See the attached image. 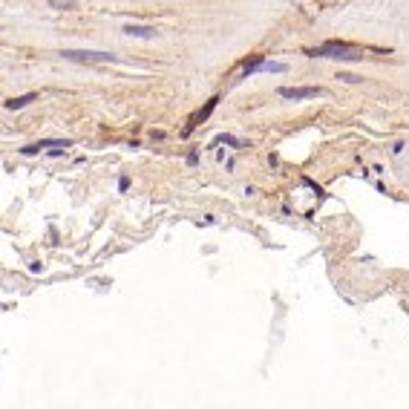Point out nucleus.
<instances>
[{
	"instance_id": "obj_3",
	"label": "nucleus",
	"mask_w": 409,
	"mask_h": 409,
	"mask_svg": "<svg viewBox=\"0 0 409 409\" xmlns=\"http://www.w3.org/2000/svg\"><path fill=\"white\" fill-rule=\"evenodd\" d=\"M288 66H285L283 61H265V58H251V61L242 63V75L248 78V75H254V72H285Z\"/></svg>"
},
{
	"instance_id": "obj_11",
	"label": "nucleus",
	"mask_w": 409,
	"mask_h": 409,
	"mask_svg": "<svg viewBox=\"0 0 409 409\" xmlns=\"http://www.w3.org/2000/svg\"><path fill=\"white\" fill-rule=\"evenodd\" d=\"M118 187H121V190H127V187H130V179L121 176V179H118Z\"/></svg>"
},
{
	"instance_id": "obj_6",
	"label": "nucleus",
	"mask_w": 409,
	"mask_h": 409,
	"mask_svg": "<svg viewBox=\"0 0 409 409\" xmlns=\"http://www.w3.org/2000/svg\"><path fill=\"white\" fill-rule=\"evenodd\" d=\"M121 32H124V35H130V38H144V41H150V38L159 35V32H156V26H139V23H127Z\"/></svg>"
},
{
	"instance_id": "obj_8",
	"label": "nucleus",
	"mask_w": 409,
	"mask_h": 409,
	"mask_svg": "<svg viewBox=\"0 0 409 409\" xmlns=\"http://www.w3.org/2000/svg\"><path fill=\"white\" fill-rule=\"evenodd\" d=\"M216 144H231L233 150H242V147H251V142H245V139H233V135H219V139H216Z\"/></svg>"
},
{
	"instance_id": "obj_7",
	"label": "nucleus",
	"mask_w": 409,
	"mask_h": 409,
	"mask_svg": "<svg viewBox=\"0 0 409 409\" xmlns=\"http://www.w3.org/2000/svg\"><path fill=\"white\" fill-rule=\"evenodd\" d=\"M38 98V92H29V95H20V98H9L6 101V110H23L26 104H32Z\"/></svg>"
},
{
	"instance_id": "obj_12",
	"label": "nucleus",
	"mask_w": 409,
	"mask_h": 409,
	"mask_svg": "<svg viewBox=\"0 0 409 409\" xmlns=\"http://www.w3.org/2000/svg\"><path fill=\"white\" fill-rule=\"evenodd\" d=\"M196 161H199V153L193 150V153H190V156H187V164H196Z\"/></svg>"
},
{
	"instance_id": "obj_1",
	"label": "nucleus",
	"mask_w": 409,
	"mask_h": 409,
	"mask_svg": "<svg viewBox=\"0 0 409 409\" xmlns=\"http://www.w3.org/2000/svg\"><path fill=\"white\" fill-rule=\"evenodd\" d=\"M305 55L312 58H331V61H360L363 55L357 52V46L346 44V41H329L323 46H314V49H305Z\"/></svg>"
},
{
	"instance_id": "obj_4",
	"label": "nucleus",
	"mask_w": 409,
	"mask_h": 409,
	"mask_svg": "<svg viewBox=\"0 0 409 409\" xmlns=\"http://www.w3.org/2000/svg\"><path fill=\"white\" fill-rule=\"evenodd\" d=\"M323 89L320 87H283L280 98H291V101H305V98H320Z\"/></svg>"
},
{
	"instance_id": "obj_10",
	"label": "nucleus",
	"mask_w": 409,
	"mask_h": 409,
	"mask_svg": "<svg viewBox=\"0 0 409 409\" xmlns=\"http://www.w3.org/2000/svg\"><path fill=\"white\" fill-rule=\"evenodd\" d=\"M337 78H343V81H346V84H357V81H360V78H357V75H349V72H340Z\"/></svg>"
},
{
	"instance_id": "obj_9",
	"label": "nucleus",
	"mask_w": 409,
	"mask_h": 409,
	"mask_svg": "<svg viewBox=\"0 0 409 409\" xmlns=\"http://www.w3.org/2000/svg\"><path fill=\"white\" fill-rule=\"evenodd\" d=\"M49 6H52V9H75L78 3H75V0H49Z\"/></svg>"
},
{
	"instance_id": "obj_2",
	"label": "nucleus",
	"mask_w": 409,
	"mask_h": 409,
	"mask_svg": "<svg viewBox=\"0 0 409 409\" xmlns=\"http://www.w3.org/2000/svg\"><path fill=\"white\" fill-rule=\"evenodd\" d=\"M63 58L66 61H78V63H113L116 61V55L110 52H92V49H63Z\"/></svg>"
},
{
	"instance_id": "obj_5",
	"label": "nucleus",
	"mask_w": 409,
	"mask_h": 409,
	"mask_svg": "<svg viewBox=\"0 0 409 409\" xmlns=\"http://www.w3.org/2000/svg\"><path fill=\"white\" fill-rule=\"evenodd\" d=\"M216 104H219V98H216V95L211 98V101H204V107H199V110L193 113V116H190V121H187V130H185V135H190V133L196 130V127L202 124V121H208V116H211V113L216 110Z\"/></svg>"
}]
</instances>
